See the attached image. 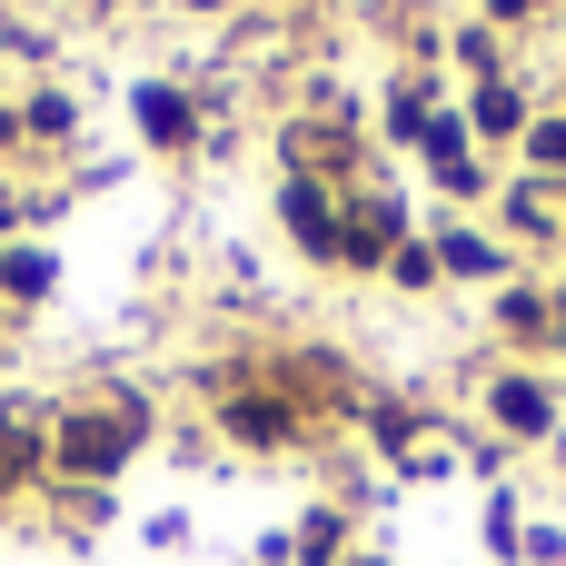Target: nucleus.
<instances>
[{
    "label": "nucleus",
    "mask_w": 566,
    "mask_h": 566,
    "mask_svg": "<svg viewBox=\"0 0 566 566\" xmlns=\"http://www.w3.org/2000/svg\"><path fill=\"white\" fill-rule=\"evenodd\" d=\"M0 279H10L20 298H40V289H50V259H0Z\"/></svg>",
    "instance_id": "nucleus-11"
},
{
    "label": "nucleus",
    "mask_w": 566,
    "mask_h": 566,
    "mask_svg": "<svg viewBox=\"0 0 566 566\" xmlns=\"http://www.w3.org/2000/svg\"><path fill=\"white\" fill-rule=\"evenodd\" d=\"M139 129H149L159 149H179L199 119H189V99H179V90H139Z\"/></svg>",
    "instance_id": "nucleus-3"
},
{
    "label": "nucleus",
    "mask_w": 566,
    "mask_h": 566,
    "mask_svg": "<svg viewBox=\"0 0 566 566\" xmlns=\"http://www.w3.org/2000/svg\"><path fill=\"white\" fill-rule=\"evenodd\" d=\"M298 557H308V566L338 557V517H308V527H298Z\"/></svg>",
    "instance_id": "nucleus-9"
},
{
    "label": "nucleus",
    "mask_w": 566,
    "mask_h": 566,
    "mask_svg": "<svg viewBox=\"0 0 566 566\" xmlns=\"http://www.w3.org/2000/svg\"><path fill=\"white\" fill-rule=\"evenodd\" d=\"M418 139L438 149V169H448V179H468V119H438V109H428V119H418Z\"/></svg>",
    "instance_id": "nucleus-4"
},
{
    "label": "nucleus",
    "mask_w": 566,
    "mask_h": 566,
    "mask_svg": "<svg viewBox=\"0 0 566 566\" xmlns=\"http://www.w3.org/2000/svg\"><path fill=\"white\" fill-rule=\"evenodd\" d=\"M298 159H348V129H328V119H308V129H298Z\"/></svg>",
    "instance_id": "nucleus-8"
},
{
    "label": "nucleus",
    "mask_w": 566,
    "mask_h": 566,
    "mask_svg": "<svg viewBox=\"0 0 566 566\" xmlns=\"http://www.w3.org/2000/svg\"><path fill=\"white\" fill-rule=\"evenodd\" d=\"M497 418H507V428H547V398H537V388H497Z\"/></svg>",
    "instance_id": "nucleus-7"
},
{
    "label": "nucleus",
    "mask_w": 566,
    "mask_h": 566,
    "mask_svg": "<svg viewBox=\"0 0 566 566\" xmlns=\"http://www.w3.org/2000/svg\"><path fill=\"white\" fill-rule=\"evenodd\" d=\"M229 428H239V438H259V448H279V438H289V408H279V398H239V408H229Z\"/></svg>",
    "instance_id": "nucleus-5"
},
{
    "label": "nucleus",
    "mask_w": 566,
    "mask_h": 566,
    "mask_svg": "<svg viewBox=\"0 0 566 566\" xmlns=\"http://www.w3.org/2000/svg\"><path fill=\"white\" fill-rule=\"evenodd\" d=\"M448 269H468V279H497V249H478V239H448Z\"/></svg>",
    "instance_id": "nucleus-10"
},
{
    "label": "nucleus",
    "mask_w": 566,
    "mask_h": 566,
    "mask_svg": "<svg viewBox=\"0 0 566 566\" xmlns=\"http://www.w3.org/2000/svg\"><path fill=\"white\" fill-rule=\"evenodd\" d=\"M129 438H139V418H129V408H109V418H70V428H60V468H70V478H80V468H90V478H109V468L129 458Z\"/></svg>",
    "instance_id": "nucleus-1"
},
{
    "label": "nucleus",
    "mask_w": 566,
    "mask_h": 566,
    "mask_svg": "<svg viewBox=\"0 0 566 566\" xmlns=\"http://www.w3.org/2000/svg\"><path fill=\"white\" fill-rule=\"evenodd\" d=\"M289 229H298V239H308V249H318V259H328V249H348V229H338V219H328V199H318V189H308V179H298V189H289Z\"/></svg>",
    "instance_id": "nucleus-2"
},
{
    "label": "nucleus",
    "mask_w": 566,
    "mask_h": 566,
    "mask_svg": "<svg viewBox=\"0 0 566 566\" xmlns=\"http://www.w3.org/2000/svg\"><path fill=\"white\" fill-rule=\"evenodd\" d=\"M497 10H537V0H497Z\"/></svg>",
    "instance_id": "nucleus-14"
},
{
    "label": "nucleus",
    "mask_w": 566,
    "mask_h": 566,
    "mask_svg": "<svg viewBox=\"0 0 566 566\" xmlns=\"http://www.w3.org/2000/svg\"><path fill=\"white\" fill-rule=\"evenodd\" d=\"M388 229H398V209H388V199H368V209H358V229H348V259H378V249H388Z\"/></svg>",
    "instance_id": "nucleus-6"
},
{
    "label": "nucleus",
    "mask_w": 566,
    "mask_h": 566,
    "mask_svg": "<svg viewBox=\"0 0 566 566\" xmlns=\"http://www.w3.org/2000/svg\"><path fill=\"white\" fill-rule=\"evenodd\" d=\"M537 159H547V169H566V119H547V129H537Z\"/></svg>",
    "instance_id": "nucleus-13"
},
{
    "label": "nucleus",
    "mask_w": 566,
    "mask_h": 566,
    "mask_svg": "<svg viewBox=\"0 0 566 566\" xmlns=\"http://www.w3.org/2000/svg\"><path fill=\"white\" fill-rule=\"evenodd\" d=\"M478 129H517V99L507 90H478Z\"/></svg>",
    "instance_id": "nucleus-12"
}]
</instances>
